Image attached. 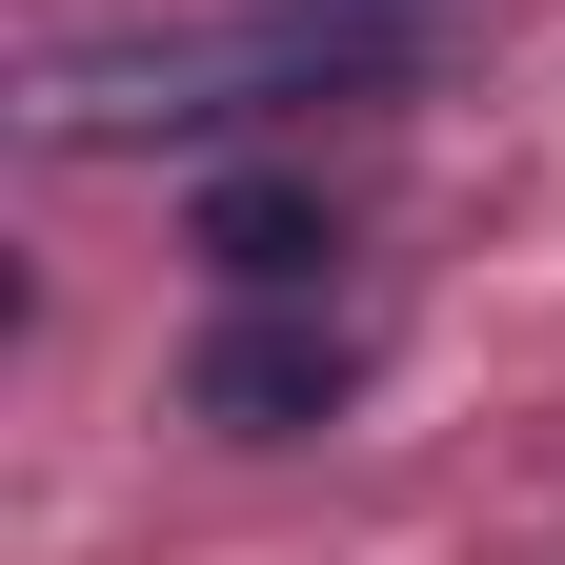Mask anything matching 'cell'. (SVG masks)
Masks as SVG:
<instances>
[{
	"label": "cell",
	"mask_w": 565,
	"mask_h": 565,
	"mask_svg": "<svg viewBox=\"0 0 565 565\" xmlns=\"http://www.w3.org/2000/svg\"><path fill=\"white\" fill-rule=\"evenodd\" d=\"M343 384H364V343L323 303H223L202 364H182V404L223 424V445H303V424H343Z\"/></svg>",
	"instance_id": "6da1fadb"
},
{
	"label": "cell",
	"mask_w": 565,
	"mask_h": 565,
	"mask_svg": "<svg viewBox=\"0 0 565 565\" xmlns=\"http://www.w3.org/2000/svg\"><path fill=\"white\" fill-rule=\"evenodd\" d=\"M323 263H343L323 182H202V282L223 303H323Z\"/></svg>",
	"instance_id": "7a4b0ae2"
}]
</instances>
